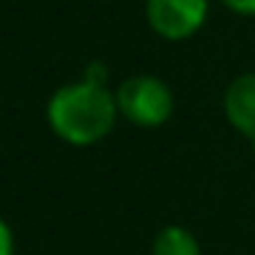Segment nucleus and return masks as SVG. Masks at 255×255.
I'll list each match as a JSON object with an SVG mask.
<instances>
[{
    "mask_svg": "<svg viewBox=\"0 0 255 255\" xmlns=\"http://www.w3.org/2000/svg\"><path fill=\"white\" fill-rule=\"evenodd\" d=\"M222 110L228 124L255 145V74H242L228 85Z\"/></svg>",
    "mask_w": 255,
    "mask_h": 255,
    "instance_id": "20e7f679",
    "label": "nucleus"
},
{
    "mask_svg": "<svg viewBox=\"0 0 255 255\" xmlns=\"http://www.w3.org/2000/svg\"><path fill=\"white\" fill-rule=\"evenodd\" d=\"M151 253L154 255H200V244L187 228L167 225L156 233Z\"/></svg>",
    "mask_w": 255,
    "mask_h": 255,
    "instance_id": "39448f33",
    "label": "nucleus"
},
{
    "mask_svg": "<svg viewBox=\"0 0 255 255\" xmlns=\"http://www.w3.org/2000/svg\"><path fill=\"white\" fill-rule=\"evenodd\" d=\"M118 118V99L107 85L88 80L69 83L52 94L47 121L52 132L72 145H94L113 132Z\"/></svg>",
    "mask_w": 255,
    "mask_h": 255,
    "instance_id": "f257e3e1",
    "label": "nucleus"
},
{
    "mask_svg": "<svg viewBox=\"0 0 255 255\" xmlns=\"http://www.w3.org/2000/svg\"><path fill=\"white\" fill-rule=\"evenodd\" d=\"M83 80H88V83H96V85H107V66L99 61L88 63V69H85Z\"/></svg>",
    "mask_w": 255,
    "mask_h": 255,
    "instance_id": "423d86ee",
    "label": "nucleus"
},
{
    "mask_svg": "<svg viewBox=\"0 0 255 255\" xmlns=\"http://www.w3.org/2000/svg\"><path fill=\"white\" fill-rule=\"evenodd\" d=\"M0 255H14V233L6 220H0Z\"/></svg>",
    "mask_w": 255,
    "mask_h": 255,
    "instance_id": "0eeeda50",
    "label": "nucleus"
},
{
    "mask_svg": "<svg viewBox=\"0 0 255 255\" xmlns=\"http://www.w3.org/2000/svg\"><path fill=\"white\" fill-rule=\"evenodd\" d=\"M145 17L156 36L181 41L203 28L209 0H145Z\"/></svg>",
    "mask_w": 255,
    "mask_h": 255,
    "instance_id": "7ed1b4c3",
    "label": "nucleus"
},
{
    "mask_svg": "<svg viewBox=\"0 0 255 255\" xmlns=\"http://www.w3.org/2000/svg\"><path fill=\"white\" fill-rule=\"evenodd\" d=\"M116 99L118 113L129 124L143 129L162 127L173 116V105H176L167 83H162L159 77H151V74H137V77L124 80Z\"/></svg>",
    "mask_w": 255,
    "mask_h": 255,
    "instance_id": "f03ea898",
    "label": "nucleus"
},
{
    "mask_svg": "<svg viewBox=\"0 0 255 255\" xmlns=\"http://www.w3.org/2000/svg\"><path fill=\"white\" fill-rule=\"evenodd\" d=\"M231 11L244 14V17H255V0H222Z\"/></svg>",
    "mask_w": 255,
    "mask_h": 255,
    "instance_id": "6e6552de",
    "label": "nucleus"
}]
</instances>
